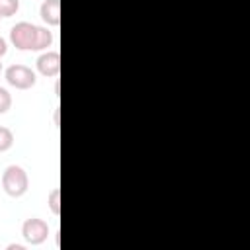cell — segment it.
I'll return each instance as SVG.
<instances>
[{
	"instance_id": "3957f363",
	"label": "cell",
	"mask_w": 250,
	"mask_h": 250,
	"mask_svg": "<svg viewBox=\"0 0 250 250\" xmlns=\"http://www.w3.org/2000/svg\"><path fill=\"white\" fill-rule=\"evenodd\" d=\"M6 82L16 90H29L35 86V72L25 64H12L6 68Z\"/></svg>"
},
{
	"instance_id": "277c9868",
	"label": "cell",
	"mask_w": 250,
	"mask_h": 250,
	"mask_svg": "<svg viewBox=\"0 0 250 250\" xmlns=\"http://www.w3.org/2000/svg\"><path fill=\"white\" fill-rule=\"evenodd\" d=\"M21 236L25 238L27 244H43L47 238H49V225L43 221V219H37V217H29L23 221L21 225Z\"/></svg>"
},
{
	"instance_id": "7c38bea8",
	"label": "cell",
	"mask_w": 250,
	"mask_h": 250,
	"mask_svg": "<svg viewBox=\"0 0 250 250\" xmlns=\"http://www.w3.org/2000/svg\"><path fill=\"white\" fill-rule=\"evenodd\" d=\"M6 51H8V45H6V39L4 37H0V59L6 55Z\"/></svg>"
},
{
	"instance_id": "30bf717a",
	"label": "cell",
	"mask_w": 250,
	"mask_h": 250,
	"mask_svg": "<svg viewBox=\"0 0 250 250\" xmlns=\"http://www.w3.org/2000/svg\"><path fill=\"white\" fill-rule=\"evenodd\" d=\"M20 10V0H0V16L10 18Z\"/></svg>"
},
{
	"instance_id": "9a60e30c",
	"label": "cell",
	"mask_w": 250,
	"mask_h": 250,
	"mask_svg": "<svg viewBox=\"0 0 250 250\" xmlns=\"http://www.w3.org/2000/svg\"><path fill=\"white\" fill-rule=\"evenodd\" d=\"M0 74H2V62H0Z\"/></svg>"
},
{
	"instance_id": "5bb4252c",
	"label": "cell",
	"mask_w": 250,
	"mask_h": 250,
	"mask_svg": "<svg viewBox=\"0 0 250 250\" xmlns=\"http://www.w3.org/2000/svg\"><path fill=\"white\" fill-rule=\"evenodd\" d=\"M55 125H59V107H55Z\"/></svg>"
},
{
	"instance_id": "4fadbf2b",
	"label": "cell",
	"mask_w": 250,
	"mask_h": 250,
	"mask_svg": "<svg viewBox=\"0 0 250 250\" xmlns=\"http://www.w3.org/2000/svg\"><path fill=\"white\" fill-rule=\"evenodd\" d=\"M23 248H25L23 244H10L8 246V250H23Z\"/></svg>"
},
{
	"instance_id": "6da1fadb",
	"label": "cell",
	"mask_w": 250,
	"mask_h": 250,
	"mask_svg": "<svg viewBox=\"0 0 250 250\" xmlns=\"http://www.w3.org/2000/svg\"><path fill=\"white\" fill-rule=\"evenodd\" d=\"M2 188L10 197H21L25 195L27 188H29V178L27 172L18 166V164H10L4 172H2Z\"/></svg>"
},
{
	"instance_id": "52a82bcc",
	"label": "cell",
	"mask_w": 250,
	"mask_h": 250,
	"mask_svg": "<svg viewBox=\"0 0 250 250\" xmlns=\"http://www.w3.org/2000/svg\"><path fill=\"white\" fill-rule=\"evenodd\" d=\"M53 43V33L43 27V25H37V39H35V51H45L47 47H51Z\"/></svg>"
},
{
	"instance_id": "5b68a950",
	"label": "cell",
	"mask_w": 250,
	"mask_h": 250,
	"mask_svg": "<svg viewBox=\"0 0 250 250\" xmlns=\"http://www.w3.org/2000/svg\"><path fill=\"white\" fill-rule=\"evenodd\" d=\"M37 70L47 78H55L61 72V55L57 51H45L43 55H39Z\"/></svg>"
},
{
	"instance_id": "7a4b0ae2",
	"label": "cell",
	"mask_w": 250,
	"mask_h": 250,
	"mask_svg": "<svg viewBox=\"0 0 250 250\" xmlns=\"http://www.w3.org/2000/svg\"><path fill=\"white\" fill-rule=\"evenodd\" d=\"M37 39V25L29 21H18L10 29V41L20 51H35Z\"/></svg>"
},
{
	"instance_id": "ba28073f",
	"label": "cell",
	"mask_w": 250,
	"mask_h": 250,
	"mask_svg": "<svg viewBox=\"0 0 250 250\" xmlns=\"http://www.w3.org/2000/svg\"><path fill=\"white\" fill-rule=\"evenodd\" d=\"M47 205H49V209H51L53 215H57V217L61 215V189L59 188L51 189V193L47 197Z\"/></svg>"
},
{
	"instance_id": "8fae6325",
	"label": "cell",
	"mask_w": 250,
	"mask_h": 250,
	"mask_svg": "<svg viewBox=\"0 0 250 250\" xmlns=\"http://www.w3.org/2000/svg\"><path fill=\"white\" fill-rule=\"evenodd\" d=\"M12 107V94L0 86V115H4Z\"/></svg>"
},
{
	"instance_id": "8992f818",
	"label": "cell",
	"mask_w": 250,
	"mask_h": 250,
	"mask_svg": "<svg viewBox=\"0 0 250 250\" xmlns=\"http://www.w3.org/2000/svg\"><path fill=\"white\" fill-rule=\"evenodd\" d=\"M39 16L47 25L57 27L61 23V0H43Z\"/></svg>"
},
{
	"instance_id": "2e32d148",
	"label": "cell",
	"mask_w": 250,
	"mask_h": 250,
	"mask_svg": "<svg viewBox=\"0 0 250 250\" xmlns=\"http://www.w3.org/2000/svg\"><path fill=\"white\" fill-rule=\"evenodd\" d=\"M0 18H2V16H0Z\"/></svg>"
},
{
	"instance_id": "9c48e42d",
	"label": "cell",
	"mask_w": 250,
	"mask_h": 250,
	"mask_svg": "<svg viewBox=\"0 0 250 250\" xmlns=\"http://www.w3.org/2000/svg\"><path fill=\"white\" fill-rule=\"evenodd\" d=\"M12 145H14V133L8 127H2L0 125V152L10 150Z\"/></svg>"
}]
</instances>
